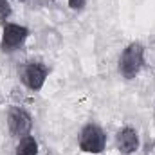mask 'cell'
<instances>
[{
    "label": "cell",
    "instance_id": "6da1fadb",
    "mask_svg": "<svg viewBox=\"0 0 155 155\" xmlns=\"http://www.w3.org/2000/svg\"><path fill=\"white\" fill-rule=\"evenodd\" d=\"M144 67V45L139 41L128 43L119 58V72L126 79H134Z\"/></svg>",
    "mask_w": 155,
    "mask_h": 155
},
{
    "label": "cell",
    "instance_id": "7a4b0ae2",
    "mask_svg": "<svg viewBox=\"0 0 155 155\" xmlns=\"http://www.w3.org/2000/svg\"><path fill=\"white\" fill-rule=\"evenodd\" d=\"M107 148V134L99 124L88 123L79 132V150L85 153H101Z\"/></svg>",
    "mask_w": 155,
    "mask_h": 155
},
{
    "label": "cell",
    "instance_id": "3957f363",
    "mask_svg": "<svg viewBox=\"0 0 155 155\" xmlns=\"http://www.w3.org/2000/svg\"><path fill=\"white\" fill-rule=\"evenodd\" d=\"M29 36V29L20 25V24H4L2 40H0V49L4 52H13L18 47L24 45V41Z\"/></svg>",
    "mask_w": 155,
    "mask_h": 155
},
{
    "label": "cell",
    "instance_id": "277c9868",
    "mask_svg": "<svg viewBox=\"0 0 155 155\" xmlns=\"http://www.w3.org/2000/svg\"><path fill=\"white\" fill-rule=\"evenodd\" d=\"M7 126H9L11 135L22 139V137L31 134V130H33V117L25 108L13 107L9 110V114H7Z\"/></svg>",
    "mask_w": 155,
    "mask_h": 155
},
{
    "label": "cell",
    "instance_id": "5b68a950",
    "mask_svg": "<svg viewBox=\"0 0 155 155\" xmlns=\"http://www.w3.org/2000/svg\"><path fill=\"white\" fill-rule=\"evenodd\" d=\"M47 76H49V69L43 63H40V61H29L22 69V81H24V85L29 90H35V92H38V90L43 88V85L47 81Z\"/></svg>",
    "mask_w": 155,
    "mask_h": 155
},
{
    "label": "cell",
    "instance_id": "8992f818",
    "mask_svg": "<svg viewBox=\"0 0 155 155\" xmlns=\"http://www.w3.org/2000/svg\"><path fill=\"white\" fill-rule=\"evenodd\" d=\"M116 144L117 150L124 155L135 153L139 150V134L132 126H123L116 135Z\"/></svg>",
    "mask_w": 155,
    "mask_h": 155
},
{
    "label": "cell",
    "instance_id": "52a82bcc",
    "mask_svg": "<svg viewBox=\"0 0 155 155\" xmlns=\"http://www.w3.org/2000/svg\"><path fill=\"white\" fill-rule=\"evenodd\" d=\"M15 155H38V143L35 137L31 135H25L20 139L16 150H15Z\"/></svg>",
    "mask_w": 155,
    "mask_h": 155
},
{
    "label": "cell",
    "instance_id": "ba28073f",
    "mask_svg": "<svg viewBox=\"0 0 155 155\" xmlns=\"http://www.w3.org/2000/svg\"><path fill=\"white\" fill-rule=\"evenodd\" d=\"M11 15V4L9 0H0V22H5Z\"/></svg>",
    "mask_w": 155,
    "mask_h": 155
},
{
    "label": "cell",
    "instance_id": "9c48e42d",
    "mask_svg": "<svg viewBox=\"0 0 155 155\" xmlns=\"http://www.w3.org/2000/svg\"><path fill=\"white\" fill-rule=\"evenodd\" d=\"M85 4H87V0H69V7L74 11H81L85 7Z\"/></svg>",
    "mask_w": 155,
    "mask_h": 155
},
{
    "label": "cell",
    "instance_id": "30bf717a",
    "mask_svg": "<svg viewBox=\"0 0 155 155\" xmlns=\"http://www.w3.org/2000/svg\"><path fill=\"white\" fill-rule=\"evenodd\" d=\"M22 2H25V0H22Z\"/></svg>",
    "mask_w": 155,
    "mask_h": 155
}]
</instances>
